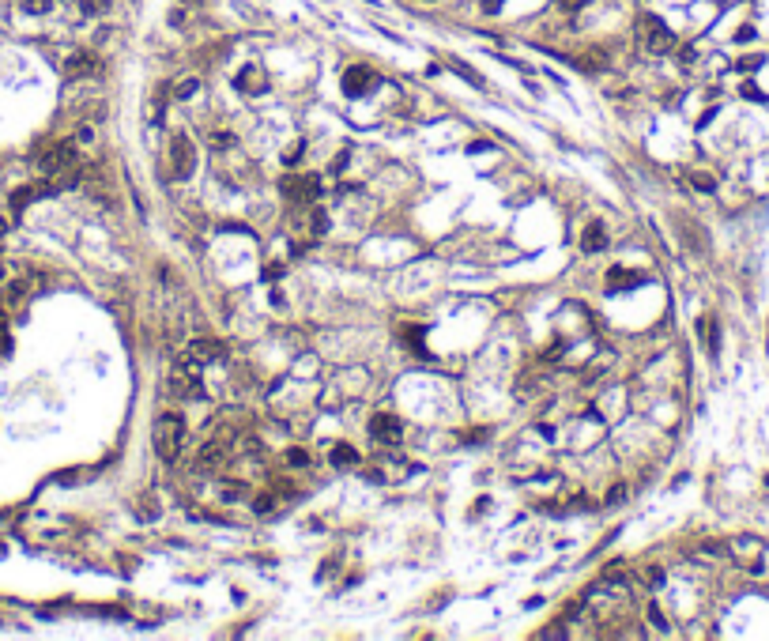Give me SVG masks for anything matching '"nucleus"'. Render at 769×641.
I'll use <instances>...</instances> for the list:
<instances>
[{
    "label": "nucleus",
    "instance_id": "obj_1",
    "mask_svg": "<svg viewBox=\"0 0 769 641\" xmlns=\"http://www.w3.org/2000/svg\"><path fill=\"white\" fill-rule=\"evenodd\" d=\"M181 442H185V419L178 411H163L155 423V453L163 464H174L181 456Z\"/></svg>",
    "mask_w": 769,
    "mask_h": 641
},
{
    "label": "nucleus",
    "instance_id": "obj_32",
    "mask_svg": "<svg viewBox=\"0 0 769 641\" xmlns=\"http://www.w3.org/2000/svg\"><path fill=\"white\" fill-rule=\"evenodd\" d=\"M622 494H626V491H622V487H615V491L607 494V506H619V498H622Z\"/></svg>",
    "mask_w": 769,
    "mask_h": 641
},
{
    "label": "nucleus",
    "instance_id": "obj_27",
    "mask_svg": "<svg viewBox=\"0 0 769 641\" xmlns=\"http://www.w3.org/2000/svg\"><path fill=\"white\" fill-rule=\"evenodd\" d=\"M675 50H679V61H683V64H694V57H698L694 45H675Z\"/></svg>",
    "mask_w": 769,
    "mask_h": 641
},
{
    "label": "nucleus",
    "instance_id": "obj_33",
    "mask_svg": "<svg viewBox=\"0 0 769 641\" xmlns=\"http://www.w3.org/2000/svg\"><path fill=\"white\" fill-rule=\"evenodd\" d=\"M750 38H755V27H743L739 34H735V42H750Z\"/></svg>",
    "mask_w": 769,
    "mask_h": 641
},
{
    "label": "nucleus",
    "instance_id": "obj_34",
    "mask_svg": "<svg viewBox=\"0 0 769 641\" xmlns=\"http://www.w3.org/2000/svg\"><path fill=\"white\" fill-rule=\"evenodd\" d=\"M581 4H584V0H558V8H566V12H577Z\"/></svg>",
    "mask_w": 769,
    "mask_h": 641
},
{
    "label": "nucleus",
    "instance_id": "obj_11",
    "mask_svg": "<svg viewBox=\"0 0 769 641\" xmlns=\"http://www.w3.org/2000/svg\"><path fill=\"white\" fill-rule=\"evenodd\" d=\"M581 250H584V253H604V250H607V230L599 227V223H588V227H584V234H581Z\"/></svg>",
    "mask_w": 769,
    "mask_h": 641
},
{
    "label": "nucleus",
    "instance_id": "obj_21",
    "mask_svg": "<svg viewBox=\"0 0 769 641\" xmlns=\"http://www.w3.org/2000/svg\"><path fill=\"white\" fill-rule=\"evenodd\" d=\"M23 12H30V15H45V12H53V0H23Z\"/></svg>",
    "mask_w": 769,
    "mask_h": 641
},
{
    "label": "nucleus",
    "instance_id": "obj_17",
    "mask_svg": "<svg viewBox=\"0 0 769 641\" xmlns=\"http://www.w3.org/2000/svg\"><path fill=\"white\" fill-rule=\"evenodd\" d=\"M132 509H136V517L147 520V525H151V520H158V506H155V498H151V494H140Z\"/></svg>",
    "mask_w": 769,
    "mask_h": 641
},
{
    "label": "nucleus",
    "instance_id": "obj_2",
    "mask_svg": "<svg viewBox=\"0 0 769 641\" xmlns=\"http://www.w3.org/2000/svg\"><path fill=\"white\" fill-rule=\"evenodd\" d=\"M637 42L645 53H653V57H664V53L675 50V34H671L668 27H664V19H656V15H637Z\"/></svg>",
    "mask_w": 769,
    "mask_h": 641
},
{
    "label": "nucleus",
    "instance_id": "obj_3",
    "mask_svg": "<svg viewBox=\"0 0 769 641\" xmlns=\"http://www.w3.org/2000/svg\"><path fill=\"white\" fill-rule=\"evenodd\" d=\"M192 170H196V147H192V140L185 132H178L170 140V174H174V181H189Z\"/></svg>",
    "mask_w": 769,
    "mask_h": 641
},
{
    "label": "nucleus",
    "instance_id": "obj_28",
    "mask_svg": "<svg viewBox=\"0 0 769 641\" xmlns=\"http://www.w3.org/2000/svg\"><path fill=\"white\" fill-rule=\"evenodd\" d=\"M645 581L648 584H660L664 581V570H660V566H648V570H645Z\"/></svg>",
    "mask_w": 769,
    "mask_h": 641
},
{
    "label": "nucleus",
    "instance_id": "obj_10",
    "mask_svg": "<svg viewBox=\"0 0 769 641\" xmlns=\"http://www.w3.org/2000/svg\"><path fill=\"white\" fill-rule=\"evenodd\" d=\"M189 351L200 358V363H219V358L227 355V347H223L219 340H192V343H189Z\"/></svg>",
    "mask_w": 769,
    "mask_h": 641
},
{
    "label": "nucleus",
    "instance_id": "obj_18",
    "mask_svg": "<svg viewBox=\"0 0 769 641\" xmlns=\"http://www.w3.org/2000/svg\"><path fill=\"white\" fill-rule=\"evenodd\" d=\"M690 185L698 189V192H717V178H712V174H705V170H694L690 174Z\"/></svg>",
    "mask_w": 769,
    "mask_h": 641
},
{
    "label": "nucleus",
    "instance_id": "obj_5",
    "mask_svg": "<svg viewBox=\"0 0 769 641\" xmlns=\"http://www.w3.org/2000/svg\"><path fill=\"white\" fill-rule=\"evenodd\" d=\"M370 434L378 445H400V438H404V423L396 419L392 411H378L370 419Z\"/></svg>",
    "mask_w": 769,
    "mask_h": 641
},
{
    "label": "nucleus",
    "instance_id": "obj_8",
    "mask_svg": "<svg viewBox=\"0 0 769 641\" xmlns=\"http://www.w3.org/2000/svg\"><path fill=\"white\" fill-rule=\"evenodd\" d=\"M170 396L174 400H204V381L196 374H174L170 378Z\"/></svg>",
    "mask_w": 769,
    "mask_h": 641
},
{
    "label": "nucleus",
    "instance_id": "obj_26",
    "mask_svg": "<svg viewBox=\"0 0 769 641\" xmlns=\"http://www.w3.org/2000/svg\"><path fill=\"white\" fill-rule=\"evenodd\" d=\"M207 140H212V147H215V151H223V147H230V140H234V136H230V132H223V128H219V132H212Z\"/></svg>",
    "mask_w": 769,
    "mask_h": 641
},
{
    "label": "nucleus",
    "instance_id": "obj_24",
    "mask_svg": "<svg viewBox=\"0 0 769 641\" xmlns=\"http://www.w3.org/2000/svg\"><path fill=\"white\" fill-rule=\"evenodd\" d=\"M287 464H294V468H306V464H309V453H306V449H287Z\"/></svg>",
    "mask_w": 769,
    "mask_h": 641
},
{
    "label": "nucleus",
    "instance_id": "obj_16",
    "mask_svg": "<svg viewBox=\"0 0 769 641\" xmlns=\"http://www.w3.org/2000/svg\"><path fill=\"white\" fill-rule=\"evenodd\" d=\"M698 332H705V340H709V351L717 355V351H720V325H717V317H701V320H698Z\"/></svg>",
    "mask_w": 769,
    "mask_h": 641
},
{
    "label": "nucleus",
    "instance_id": "obj_20",
    "mask_svg": "<svg viewBox=\"0 0 769 641\" xmlns=\"http://www.w3.org/2000/svg\"><path fill=\"white\" fill-rule=\"evenodd\" d=\"M276 506H279V498L271 491H264V494H256V498H253V509L256 513H276Z\"/></svg>",
    "mask_w": 769,
    "mask_h": 641
},
{
    "label": "nucleus",
    "instance_id": "obj_22",
    "mask_svg": "<svg viewBox=\"0 0 769 641\" xmlns=\"http://www.w3.org/2000/svg\"><path fill=\"white\" fill-rule=\"evenodd\" d=\"M106 8H110L106 0H79V12H83V15H102Z\"/></svg>",
    "mask_w": 769,
    "mask_h": 641
},
{
    "label": "nucleus",
    "instance_id": "obj_14",
    "mask_svg": "<svg viewBox=\"0 0 769 641\" xmlns=\"http://www.w3.org/2000/svg\"><path fill=\"white\" fill-rule=\"evenodd\" d=\"M679 227H683V230H679V234H683V242L690 245L694 253H705V234H701V227H698V223L679 219Z\"/></svg>",
    "mask_w": 769,
    "mask_h": 641
},
{
    "label": "nucleus",
    "instance_id": "obj_31",
    "mask_svg": "<svg viewBox=\"0 0 769 641\" xmlns=\"http://www.w3.org/2000/svg\"><path fill=\"white\" fill-rule=\"evenodd\" d=\"M170 27H185V8H174L170 12Z\"/></svg>",
    "mask_w": 769,
    "mask_h": 641
},
{
    "label": "nucleus",
    "instance_id": "obj_25",
    "mask_svg": "<svg viewBox=\"0 0 769 641\" xmlns=\"http://www.w3.org/2000/svg\"><path fill=\"white\" fill-rule=\"evenodd\" d=\"M648 622H653L656 630H668V615H664V611H660V607H656V604L648 607Z\"/></svg>",
    "mask_w": 769,
    "mask_h": 641
},
{
    "label": "nucleus",
    "instance_id": "obj_15",
    "mask_svg": "<svg viewBox=\"0 0 769 641\" xmlns=\"http://www.w3.org/2000/svg\"><path fill=\"white\" fill-rule=\"evenodd\" d=\"M573 64H577V68H584V72H599V68H607V53L592 45V50L584 53V57H577Z\"/></svg>",
    "mask_w": 769,
    "mask_h": 641
},
{
    "label": "nucleus",
    "instance_id": "obj_6",
    "mask_svg": "<svg viewBox=\"0 0 769 641\" xmlns=\"http://www.w3.org/2000/svg\"><path fill=\"white\" fill-rule=\"evenodd\" d=\"M373 83H378V76H373V68H366V64H355V68L343 72V94H347V99H362V94H370Z\"/></svg>",
    "mask_w": 769,
    "mask_h": 641
},
{
    "label": "nucleus",
    "instance_id": "obj_35",
    "mask_svg": "<svg viewBox=\"0 0 769 641\" xmlns=\"http://www.w3.org/2000/svg\"><path fill=\"white\" fill-rule=\"evenodd\" d=\"M4 227H8V223H4V219H0V234H4Z\"/></svg>",
    "mask_w": 769,
    "mask_h": 641
},
{
    "label": "nucleus",
    "instance_id": "obj_4",
    "mask_svg": "<svg viewBox=\"0 0 769 641\" xmlns=\"http://www.w3.org/2000/svg\"><path fill=\"white\" fill-rule=\"evenodd\" d=\"M283 196L294 200V204H314L320 200V178L317 174H309V178H283Z\"/></svg>",
    "mask_w": 769,
    "mask_h": 641
},
{
    "label": "nucleus",
    "instance_id": "obj_7",
    "mask_svg": "<svg viewBox=\"0 0 769 641\" xmlns=\"http://www.w3.org/2000/svg\"><path fill=\"white\" fill-rule=\"evenodd\" d=\"M99 72H102V64L91 50H76L68 61H64V76L68 79H87V76H99Z\"/></svg>",
    "mask_w": 769,
    "mask_h": 641
},
{
    "label": "nucleus",
    "instance_id": "obj_29",
    "mask_svg": "<svg viewBox=\"0 0 769 641\" xmlns=\"http://www.w3.org/2000/svg\"><path fill=\"white\" fill-rule=\"evenodd\" d=\"M302 147H306V143H294V147H287V151H283V163H287V166H291V163H294V159H298V155H302Z\"/></svg>",
    "mask_w": 769,
    "mask_h": 641
},
{
    "label": "nucleus",
    "instance_id": "obj_13",
    "mask_svg": "<svg viewBox=\"0 0 769 641\" xmlns=\"http://www.w3.org/2000/svg\"><path fill=\"white\" fill-rule=\"evenodd\" d=\"M328 460H332V468H355V464H358V453H355V445L340 442V445H332Z\"/></svg>",
    "mask_w": 769,
    "mask_h": 641
},
{
    "label": "nucleus",
    "instance_id": "obj_19",
    "mask_svg": "<svg viewBox=\"0 0 769 641\" xmlns=\"http://www.w3.org/2000/svg\"><path fill=\"white\" fill-rule=\"evenodd\" d=\"M328 230V215L320 212V207H309V234L314 238H320Z\"/></svg>",
    "mask_w": 769,
    "mask_h": 641
},
{
    "label": "nucleus",
    "instance_id": "obj_30",
    "mask_svg": "<svg viewBox=\"0 0 769 641\" xmlns=\"http://www.w3.org/2000/svg\"><path fill=\"white\" fill-rule=\"evenodd\" d=\"M343 166H347V151H340V155L332 159V170L328 174H343Z\"/></svg>",
    "mask_w": 769,
    "mask_h": 641
},
{
    "label": "nucleus",
    "instance_id": "obj_12",
    "mask_svg": "<svg viewBox=\"0 0 769 641\" xmlns=\"http://www.w3.org/2000/svg\"><path fill=\"white\" fill-rule=\"evenodd\" d=\"M234 87H238V91H245V94H260V91H268V79H260V72H256V68H242V72H238V79H234Z\"/></svg>",
    "mask_w": 769,
    "mask_h": 641
},
{
    "label": "nucleus",
    "instance_id": "obj_23",
    "mask_svg": "<svg viewBox=\"0 0 769 641\" xmlns=\"http://www.w3.org/2000/svg\"><path fill=\"white\" fill-rule=\"evenodd\" d=\"M196 87H200V79H185V83H178V91H174V99H192L196 94Z\"/></svg>",
    "mask_w": 769,
    "mask_h": 641
},
{
    "label": "nucleus",
    "instance_id": "obj_9",
    "mask_svg": "<svg viewBox=\"0 0 769 641\" xmlns=\"http://www.w3.org/2000/svg\"><path fill=\"white\" fill-rule=\"evenodd\" d=\"M223 464H227V445H223V442H207L196 453V464H192V468H196V471H219Z\"/></svg>",
    "mask_w": 769,
    "mask_h": 641
}]
</instances>
